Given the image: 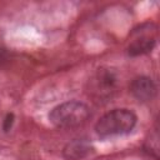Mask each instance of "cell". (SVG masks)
<instances>
[{
  "label": "cell",
  "mask_w": 160,
  "mask_h": 160,
  "mask_svg": "<svg viewBox=\"0 0 160 160\" xmlns=\"http://www.w3.org/2000/svg\"><path fill=\"white\" fill-rule=\"evenodd\" d=\"M138 116L130 109H114L104 114L95 124V132L100 138L129 134L136 125Z\"/></svg>",
  "instance_id": "6da1fadb"
},
{
  "label": "cell",
  "mask_w": 160,
  "mask_h": 160,
  "mask_svg": "<svg viewBox=\"0 0 160 160\" xmlns=\"http://www.w3.org/2000/svg\"><path fill=\"white\" fill-rule=\"evenodd\" d=\"M90 115L91 112L86 104L70 100L52 108L49 112V121L59 129H74L85 124Z\"/></svg>",
  "instance_id": "7a4b0ae2"
},
{
  "label": "cell",
  "mask_w": 160,
  "mask_h": 160,
  "mask_svg": "<svg viewBox=\"0 0 160 160\" xmlns=\"http://www.w3.org/2000/svg\"><path fill=\"white\" fill-rule=\"evenodd\" d=\"M118 76L111 69L101 68L88 81V94L96 102H106L118 91Z\"/></svg>",
  "instance_id": "3957f363"
},
{
  "label": "cell",
  "mask_w": 160,
  "mask_h": 160,
  "mask_svg": "<svg viewBox=\"0 0 160 160\" xmlns=\"http://www.w3.org/2000/svg\"><path fill=\"white\" fill-rule=\"evenodd\" d=\"M152 25L150 24V28ZM142 29V26L139 30H135V38L131 40V42L128 46V54L130 56H139L150 52L155 44H156V35H155V29Z\"/></svg>",
  "instance_id": "277c9868"
},
{
  "label": "cell",
  "mask_w": 160,
  "mask_h": 160,
  "mask_svg": "<svg viewBox=\"0 0 160 160\" xmlns=\"http://www.w3.org/2000/svg\"><path fill=\"white\" fill-rule=\"evenodd\" d=\"M130 92L136 100L141 102H148V101H151L156 96L158 88L151 78L142 75V76L135 78L131 81Z\"/></svg>",
  "instance_id": "5b68a950"
},
{
  "label": "cell",
  "mask_w": 160,
  "mask_h": 160,
  "mask_svg": "<svg viewBox=\"0 0 160 160\" xmlns=\"http://www.w3.org/2000/svg\"><path fill=\"white\" fill-rule=\"evenodd\" d=\"M91 151H92V146L90 141L88 139L79 138L69 141L65 145L62 150V155L66 160H81L86 158Z\"/></svg>",
  "instance_id": "8992f818"
},
{
  "label": "cell",
  "mask_w": 160,
  "mask_h": 160,
  "mask_svg": "<svg viewBox=\"0 0 160 160\" xmlns=\"http://www.w3.org/2000/svg\"><path fill=\"white\" fill-rule=\"evenodd\" d=\"M14 124V114L12 112H8L5 119H4V122H2V128H4V131H9L11 129Z\"/></svg>",
  "instance_id": "52a82bcc"
}]
</instances>
